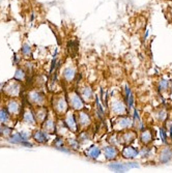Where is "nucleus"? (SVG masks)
Here are the masks:
<instances>
[{
    "label": "nucleus",
    "instance_id": "1",
    "mask_svg": "<svg viewBox=\"0 0 172 173\" xmlns=\"http://www.w3.org/2000/svg\"><path fill=\"white\" fill-rule=\"evenodd\" d=\"M64 123L66 124L68 129H69L71 131H73V132L77 131L78 122H77V119L74 114L69 113L68 115H66V119H65V121H64Z\"/></svg>",
    "mask_w": 172,
    "mask_h": 173
},
{
    "label": "nucleus",
    "instance_id": "2",
    "mask_svg": "<svg viewBox=\"0 0 172 173\" xmlns=\"http://www.w3.org/2000/svg\"><path fill=\"white\" fill-rule=\"evenodd\" d=\"M122 156L125 159H134L136 158L139 154V151L136 149L135 147H132V146H125L122 150Z\"/></svg>",
    "mask_w": 172,
    "mask_h": 173
},
{
    "label": "nucleus",
    "instance_id": "3",
    "mask_svg": "<svg viewBox=\"0 0 172 173\" xmlns=\"http://www.w3.org/2000/svg\"><path fill=\"white\" fill-rule=\"evenodd\" d=\"M69 105L75 109H81L83 107V103L81 98L79 97L77 94H73L69 95Z\"/></svg>",
    "mask_w": 172,
    "mask_h": 173
},
{
    "label": "nucleus",
    "instance_id": "4",
    "mask_svg": "<svg viewBox=\"0 0 172 173\" xmlns=\"http://www.w3.org/2000/svg\"><path fill=\"white\" fill-rule=\"evenodd\" d=\"M32 137H33V139L36 140L37 143H41V144H43V143H46L48 140H49L47 133L44 132V131H41V130H37V131L34 132Z\"/></svg>",
    "mask_w": 172,
    "mask_h": 173
},
{
    "label": "nucleus",
    "instance_id": "5",
    "mask_svg": "<svg viewBox=\"0 0 172 173\" xmlns=\"http://www.w3.org/2000/svg\"><path fill=\"white\" fill-rule=\"evenodd\" d=\"M104 154L107 160H114L118 156V151L114 146H106L104 147Z\"/></svg>",
    "mask_w": 172,
    "mask_h": 173
},
{
    "label": "nucleus",
    "instance_id": "6",
    "mask_svg": "<svg viewBox=\"0 0 172 173\" xmlns=\"http://www.w3.org/2000/svg\"><path fill=\"white\" fill-rule=\"evenodd\" d=\"M101 154V149L98 147V146H91V147L88 148L87 150L85 151V156H89V158L96 160L100 156Z\"/></svg>",
    "mask_w": 172,
    "mask_h": 173
},
{
    "label": "nucleus",
    "instance_id": "7",
    "mask_svg": "<svg viewBox=\"0 0 172 173\" xmlns=\"http://www.w3.org/2000/svg\"><path fill=\"white\" fill-rule=\"evenodd\" d=\"M29 98L30 101L33 104H36L37 106H41L43 102L45 101V97L43 94H39V92L34 91V92H31L30 95H29Z\"/></svg>",
    "mask_w": 172,
    "mask_h": 173
},
{
    "label": "nucleus",
    "instance_id": "8",
    "mask_svg": "<svg viewBox=\"0 0 172 173\" xmlns=\"http://www.w3.org/2000/svg\"><path fill=\"white\" fill-rule=\"evenodd\" d=\"M54 109L58 113L63 114L64 111L68 109V104H66V102L62 98H58V102L54 104Z\"/></svg>",
    "mask_w": 172,
    "mask_h": 173
},
{
    "label": "nucleus",
    "instance_id": "9",
    "mask_svg": "<svg viewBox=\"0 0 172 173\" xmlns=\"http://www.w3.org/2000/svg\"><path fill=\"white\" fill-rule=\"evenodd\" d=\"M172 158V151L169 149V148H164V149L161 151L160 154V162L162 163H167L169 162Z\"/></svg>",
    "mask_w": 172,
    "mask_h": 173
},
{
    "label": "nucleus",
    "instance_id": "10",
    "mask_svg": "<svg viewBox=\"0 0 172 173\" xmlns=\"http://www.w3.org/2000/svg\"><path fill=\"white\" fill-rule=\"evenodd\" d=\"M23 121H25L26 123H30V124H34L36 122V114L31 111H26L23 115Z\"/></svg>",
    "mask_w": 172,
    "mask_h": 173
},
{
    "label": "nucleus",
    "instance_id": "11",
    "mask_svg": "<svg viewBox=\"0 0 172 173\" xmlns=\"http://www.w3.org/2000/svg\"><path fill=\"white\" fill-rule=\"evenodd\" d=\"M19 109H20V105H18L17 102L15 101H9V105H7V111L10 115H14L19 112Z\"/></svg>",
    "mask_w": 172,
    "mask_h": 173
},
{
    "label": "nucleus",
    "instance_id": "12",
    "mask_svg": "<svg viewBox=\"0 0 172 173\" xmlns=\"http://www.w3.org/2000/svg\"><path fill=\"white\" fill-rule=\"evenodd\" d=\"M90 118L88 116V114H86L85 112H80L79 115H78L77 118V122L78 124H81V126H86L87 123H89Z\"/></svg>",
    "mask_w": 172,
    "mask_h": 173
},
{
    "label": "nucleus",
    "instance_id": "13",
    "mask_svg": "<svg viewBox=\"0 0 172 173\" xmlns=\"http://www.w3.org/2000/svg\"><path fill=\"white\" fill-rule=\"evenodd\" d=\"M9 116L10 114L9 113V111L4 108H0V123L4 124L9 120Z\"/></svg>",
    "mask_w": 172,
    "mask_h": 173
},
{
    "label": "nucleus",
    "instance_id": "14",
    "mask_svg": "<svg viewBox=\"0 0 172 173\" xmlns=\"http://www.w3.org/2000/svg\"><path fill=\"white\" fill-rule=\"evenodd\" d=\"M9 141L10 143H13V144H20L23 141V139L20 133H14V134H10V136L9 137Z\"/></svg>",
    "mask_w": 172,
    "mask_h": 173
},
{
    "label": "nucleus",
    "instance_id": "15",
    "mask_svg": "<svg viewBox=\"0 0 172 173\" xmlns=\"http://www.w3.org/2000/svg\"><path fill=\"white\" fill-rule=\"evenodd\" d=\"M132 124V122L128 117H122V118L118 119L117 121V126H118V129H127Z\"/></svg>",
    "mask_w": 172,
    "mask_h": 173
},
{
    "label": "nucleus",
    "instance_id": "16",
    "mask_svg": "<svg viewBox=\"0 0 172 173\" xmlns=\"http://www.w3.org/2000/svg\"><path fill=\"white\" fill-rule=\"evenodd\" d=\"M152 140V135L149 131H144L142 132L141 135V141L144 143V144H148L149 142H151Z\"/></svg>",
    "mask_w": 172,
    "mask_h": 173
},
{
    "label": "nucleus",
    "instance_id": "17",
    "mask_svg": "<svg viewBox=\"0 0 172 173\" xmlns=\"http://www.w3.org/2000/svg\"><path fill=\"white\" fill-rule=\"evenodd\" d=\"M112 110H113L116 114H125V107L122 103H115L114 105L112 106Z\"/></svg>",
    "mask_w": 172,
    "mask_h": 173
},
{
    "label": "nucleus",
    "instance_id": "18",
    "mask_svg": "<svg viewBox=\"0 0 172 173\" xmlns=\"http://www.w3.org/2000/svg\"><path fill=\"white\" fill-rule=\"evenodd\" d=\"M122 138H123V140H125V143H131L132 141L135 139V133L129 131L123 134Z\"/></svg>",
    "mask_w": 172,
    "mask_h": 173
},
{
    "label": "nucleus",
    "instance_id": "19",
    "mask_svg": "<svg viewBox=\"0 0 172 173\" xmlns=\"http://www.w3.org/2000/svg\"><path fill=\"white\" fill-rule=\"evenodd\" d=\"M10 134H12V130L9 127H5L3 124L0 126V136L1 137H9Z\"/></svg>",
    "mask_w": 172,
    "mask_h": 173
},
{
    "label": "nucleus",
    "instance_id": "20",
    "mask_svg": "<svg viewBox=\"0 0 172 173\" xmlns=\"http://www.w3.org/2000/svg\"><path fill=\"white\" fill-rule=\"evenodd\" d=\"M110 168L114 169L115 171H119V172H125V170L128 168L127 165L125 164H119V163H116V164H111L110 165Z\"/></svg>",
    "mask_w": 172,
    "mask_h": 173
},
{
    "label": "nucleus",
    "instance_id": "21",
    "mask_svg": "<svg viewBox=\"0 0 172 173\" xmlns=\"http://www.w3.org/2000/svg\"><path fill=\"white\" fill-rule=\"evenodd\" d=\"M44 127H45V131H46V132H53V131H54V130H55L54 122L51 120V119H48V120H45Z\"/></svg>",
    "mask_w": 172,
    "mask_h": 173
},
{
    "label": "nucleus",
    "instance_id": "22",
    "mask_svg": "<svg viewBox=\"0 0 172 173\" xmlns=\"http://www.w3.org/2000/svg\"><path fill=\"white\" fill-rule=\"evenodd\" d=\"M75 77V72L72 70V68H68L63 72V78L66 80V81H72Z\"/></svg>",
    "mask_w": 172,
    "mask_h": 173
},
{
    "label": "nucleus",
    "instance_id": "23",
    "mask_svg": "<svg viewBox=\"0 0 172 173\" xmlns=\"http://www.w3.org/2000/svg\"><path fill=\"white\" fill-rule=\"evenodd\" d=\"M25 72H24L23 70H20V68H18L17 72H16V75L14 77V80H16V81H22V80L25 79Z\"/></svg>",
    "mask_w": 172,
    "mask_h": 173
},
{
    "label": "nucleus",
    "instance_id": "24",
    "mask_svg": "<svg viewBox=\"0 0 172 173\" xmlns=\"http://www.w3.org/2000/svg\"><path fill=\"white\" fill-rule=\"evenodd\" d=\"M21 52H22V54L24 56H29V55L31 54V48L29 45L25 44L24 46L22 47V49H21Z\"/></svg>",
    "mask_w": 172,
    "mask_h": 173
},
{
    "label": "nucleus",
    "instance_id": "25",
    "mask_svg": "<svg viewBox=\"0 0 172 173\" xmlns=\"http://www.w3.org/2000/svg\"><path fill=\"white\" fill-rule=\"evenodd\" d=\"M169 85H170V83H169L167 80H161L160 84H159V89H160L161 91L167 90V88L169 87Z\"/></svg>",
    "mask_w": 172,
    "mask_h": 173
},
{
    "label": "nucleus",
    "instance_id": "26",
    "mask_svg": "<svg viewBox=\"0 0 172 173\" xmlns=\"http://www.w3.org/2000/svg\"><path fill=\"white\" fill-rule=\"evenodd\" d=\"M127 103H128V109H129V110L134 107V95H133V94H131L130 95H129V98L127 100Z\"/></svg>",
    "mask_w": 172,
    "mask_h": 173
},
{
    "label": "nucleus",
    "instance_id": "27",
    "mask_svg": "<svg viewBox=\"0 0 172 173\" xmlns=\"http://www.w3.org/2000/svg\"><path fill=\"white\" fill-rule=\"evenodd\" d=\"M83 97L84 98H90L92 97V91H91L90 88H85L83 90Z\"/></svg>",
    "mask_w": 172,
    "mask_h": 173
},
{
    "label": "nucleus",
    "instance_id": "28",
    "mask_svg": "<svg viewBox=\"0 0 172 173\" xmlns=\"http://www.w3.org/2000/svg\"><path fill=\"white\" fill-rule=\"evenodd\" d=\"M160 135H161V138H162L163 142H164V143L167 142V135H166L165 130H164L163 127H162V129H160Z\"/></svg>",
    "mask_w": 172,
    "mask_h": 173
},
{
    "label": "nucleus",
    "instance_id": "29",
    "mask_svg": "<svg viewBox=\"0 0 172 173\" xmlns=\"http://www.w3.org/2000/svg\"><path fill=\"white\" fill-rule=\"evenodd\" d=\"M20 134H21V136H22L23 141H26L30 138V134H29L28 132H20Z\"/></svg>",
    "mask_w": 172,
    "mask_h": 173
},
{
    "label": "nucleus",
    "instance_id": "30",
    "mask_svg": "<svg viewBox=\"0 0 172 173\" xmlns=\"http://www.w3.org/2000/svg\"><path fill=\"white\" fill-rule=\"evenodd\" d=\"M54 146L56 148L59 147V146H62V139L61 138H56L55 141H54Z\"/></svg>",
    "mask_w": 172,
    "mask_h": 173
},
{
    "label": "nucleus",
    "instance_id": "31",
    "mask_svg": "<svg viewBox=\"0 0 172 173\" xmlns=\"http://www.w3.org/2000/svg\"><path fill=\"white\" fill-rule=\"evenodd\" d=\"M56 63H57V59H56V57H54V59L52 61V64H51V68H50V74L53 73V71H54V68L56 66Z\"/></svg>",
    "mask_w": 172,
    "mask_h": 173
},
{
    "label": "nucleus",
    "instance_id": "32",
    "mask_svg": "<svg viewBox=\"0 0 172 173\" xmlns=\"http://www.w3.org/2000/svg\"><path fill=\"white\" fill-rule=\"evenodd\" d=\"M20 144L24 145V146H25V147H33V144H32V143H30V142H28V140L22 141V142H21Z\"/></svg>",
    "mask_w": 172,
    "mask_h": 173
},
{
    "label": "nucleus",
    "instance_id": "33",
    "mask_svg": "<svg viewBox=\"0 0 172 173\" xmlns=\"http://www.w3.org/2000/svg\"><path fill=\"white\" fill-rule=\"evenodd\" d=\"M166 116H167V114H166L165 112H164V111H162V112H160L159 113V120H164V119L166 118Z\"/></svg>",
    "mask_w": 172,
    "mask_h": 173
},
{
    "label": "nucleus",
    "instance_id": "34",
    "mask_svg": "<svg viewBox=\"0 0 172 173\" xmlns=\"http://www.w3.org/2000/svg\"><path fill=\"white\" fill-rule=\"evenodd\" d=\"M125 165H127L128 169L129 168H138V167H139V165L136 164V163H128V164H125Z\"/></svg>",
    "mask_w": 172,
    "mask_h": 173
},
{
    "label": "nucleus",
    "instance_id": "35",
    "mask_svg": "<svg viewBox=\"0 0 172 173\" xmlns=\"http://www.w3.org/2000/svg\"><path fill=\"white\" fill-rule=\"evenodd\" d=\"M134 119H137V120H140V117H139V114H138V111L135 110V112H134Z\"/></svg>",
    "mask_w": 172,
    "mask_h": 173
},
{
    "label": "nucleus",
    "instance_id": "36",
    "mask_svg": "<svg viewBox=\"0 0 172 173\" xmlns=\"http://www.w3.org/2000/svg\"><path fill=\"white\" fill-rule=\"evenodd\" d=\"M148 33H149V30H148V29H146V32H145L144 39H146V38H147V36H148Z\"/></svg>",
    "mask_w": 172,
    "mask_h": 173
},
{
    "label": "nucleus",
    "instance_id": "37",
    "mask_svg": "<svg viewBox=\"0 0 172 173\" xmlns=\"http://www.w3.org/2000/svg\"><path fill=\"white\" fill-rule=\"evenodd\" d=\"M33 19H34V14L32 13V15H31V21H33Z\"/></svg>",
    "mask_w": 172,
    "mask_h": 173
}]
</instances>
